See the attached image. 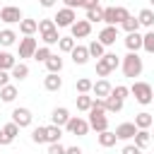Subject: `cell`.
<instances>
[{
	"mask_svg": "<svg viewBox=\"0 0 154 154\" xmlns=\"http://www.w3.org/2000/svg\"><path fill=\"white\" fill-rule=\"evenodd\" d=\"M70 55H72V63H75V65H87V60L91 58L87 46H75V51H72Z\"/></svg>",
	"mask_w": 154,
	"mask_h": 154,
	"instance_id": "15",
	"label": "cell"
},
{
	"mask_svg": "<svg viewBox=\"0 0 154 154\" xmlns=\"http://www.w3.org/2000/svg\"><path fill=\"white\" fill-rule=\"evenodd\" d=\"M51 55H53V53H51V46H38L36 53H34V60H36V63H46Z\"/></svg>",
	"mask_w": 154,
	"mask_h": 154,
	"instance_id": "35",
	"label": "cell"
},
{
	"mask_svg": "<svg viewBox=\"0 0 154 154\" xmlns=\"http://www.w3.org/2000/svg\"><path fill=\"white\" fill-rule=\"evenodd\" d=\"M137 19H140V26H147V29H154V10H149V7H144V10H140V14H137Z\"/></svg>",
	"mask_w": 154,
	"mask_h": 154,
	"instance_id": "20",
	"label": "cell"
},
{
	"mask_svg": "<svg viewBox=\"0 0 154 154\" xmlns=\"http://www.w3.org/2000/svg\"><path fill=\"white\" fill-rule=\"evenodd\" d=\"M63 2H65V7L75 10V7H82V2H84V0H63Z\"/></svg>",
	"mask_w": 154,
	"mask_h": 154,
	"instance_id": "50",
	"label": "cell"
},
{
	"mask_svg": "<svg viewBox=\"0 0 154 154\" xmlns=\"http://www.w3.org/2000/svg\"><path fill=\"white\" fill-rule=\"evenodd\" d=\"M65 154H84V152H82V149L75 144V147H67V152H65Z\"/></svg>",
	"mask_w": 154,
	"mask_h": 154,
	"instance_id": "51",
	"label": "cell"
},
{
	"mask_svg": "<svg viewBox=\"0 0 154 154\" xmlns=\"http://www.w3.org/2000/svg\"><path fill=\"white\" fill-rule=\"evenodd\" d=\"M120 67H123V75L125 77H140L142 75V70H144V63H142V58L137 55V53H128L123 60H120Z\"/></svg>",
	"mask_w": 154,
	"mask_h": 154,
	"instance_id": "1",
	"label": "cell"
},
{
	"mask_svg": "<svg viewBox=\"0 0 154 154\" xmlns=\"http://www.w3.org/2000/svg\"><path fill=\"white\" fill-rule=\"evenodd\" d=\"M0 10H2V5H0Z\"/></svg>",
	"mask_w": 154,
	"mask_h": 154,
	"instance_id": "54",
	"label": "cell"
},
{
	"mask_svg": "<svg viewBox=\"0 0 154 154\" xmlns=\"http://www.w3.org/2000/svg\"><path fill=\"white\" fill-rule=\"evenodd\" d=\"M96 140H99V144H101V147H106V149H108V147H113V144L118 142L116 132H111V130H103V132H99V135H96Z\"/></svg>",
	"mask_w": 154,
	"mask_h": 154,
	"instance_id": "22",
	"label": "cell"
},
{
	"mask_svg": "<svg viewBox=\"0 0 154 154\" xmlns=\"http://www.w3.org/2000/svg\"><path fill=\"white\" fill-rule=\"evenodd\" d=\"M128 17H130L128 7H116V26H118V24H123V22H125Z\"/></svg>",
	"mask_w": 154,
	"mask_h": 154,
	"instance_id": "44",
	"label": "cell"
},
{
	"mask_svg": "<svg viewBox=\"0 0 154 154\" xmlns=\"http://www.w3.org/2000/svg\"><path fill=\"white\" fill-rule=\"evenodd\" d=\"M130 94L135 96V101L137 103H142V106H147V103H152L154 101V89L147 84V82H135L132 87H130Z\"/></svg>",
	"mask_w": 154,
	"mask_h": 154,
	"instance_id": "2",
	"label": "cell"
},
{
	"mask_svg": "<svg viewBox=\"0 0 154 154\" xmlns=\"http://www.w3.org/2000/svg\"><path fill=\"white\" fill-rule=\"evenodd\" d=\"M75 46H77V43H75L72 36H60V41H58V51H60V53H72Z\"/></svg>",
	"mask_w": 154,
	"mask_h": 154,
	"instance_id": "28",
	"label": "cell"
},
{
	"mask_svg": "<svg viewBox=\"0 0 154 154\" xmlns=\"http://www.w3.org/2000/svg\"><path fill=\"white\" fill-rule=\"evenodd\" d=\"M53 22H55L58 29H63V26H72V24L77 22V14H75V10L63 7V10H58V14L53 17Z\"/></svg>",
	"mask_w": 154,
	"mask_h": 154,
	"instance_id": "6",
	"label": "cell"
},
{
	"mask_svg": "<svg viewBox=\"0 0 154 154\" xmlns=\"http://www.w3.org/2000/svg\"><path fill=\"white\" fill-rule=\"evenodd\" d=\"M60 137H63V128H58V125H46V144H55V142H60Z\"/></svg>",
	"mask_w": 154,
	"mask_h": 154,
	"instance_id": "17",
	"label": "cell"
},
{
	"mask_svg": "<svg viewBox=\"0 0 154 154\" xmlns=\"http://www.w3.org/2000/svg\"><path fill=\"white\" fill-rule=\"evenodd\" d=\"M149 2H152V5H154V0H149Z\"/></svg>",
	"mask_w": 154,
	"mask_h": 154,
	"instance_id": "53",
	"label": "cell"
},
{
	"mask_svg": "<svg viewBox=\"0 0 154 154\" xmlns=\"http://www.w3.org/2000/svg\"><path fill=\"white\" fill-rule=\"evenodd\" d=\"M19 31H22L24 36H34V34L38 31V22H36V19H26V17H24V19L19 22Z\"/></svg>",
	"mask_w": 154,
	"mask_h": 154,
	"instance_id": "18",
	"label": "cell"
},
{
	"mask_svg": "<svg viewBox=\"0 0 154 154\" xmlns=\"http://www.w3.org/2000/svg\"><path fill=\"white\" fill-rule=\"evenodd\" d=\"M31 120H34V116H31V111H29V108L17 106V108L12 111V123H14V125H19V128H29V125H31Z\"/></svg>",
	"mask_w": 154,
	"mask_h": 154,
	"instance_id": "7",
	"label": "cell"
},
{
	"mask_svg": "<svg viewBox=\"0 0 154 154\" xmlns=\"http://www.w3.org/2000/svg\"><path fill=\"white\" fill-rule=\"evenodd\" d=\"M51 29H58L53 19H38V31H41V34H46V31H51Z\"/></svg>",
	"mask_w": 154,
	"mask_h": 154,
	"instance_id": "45",
	"label": "cell"
},
{
	"mask_svg": "<svg viewBox=\"0 0 154 154\" xmlns=\"http://www.w3.org/2000/svg\"><path fill=\"white\" fill-rule=\"evenodd\" d=\"M120 154H142V149H140V147H135V144H125Z\"/></svg>",
	"mask_w": 154,
	"mask_h": 154,
	"instance_id": "48",
	"label": "cell"
},
{
	"mask_svg": "<svg viewBox=\"0 0 154 154\" xmlns=\"http://www.w3.org/2000/svg\"><path fill=\"white\" fill-rule=\"evenodd\" d=\"M116 38H118V26H103V29L99 31V43H101L103 48H106V46H113Z\"/></svg>",
	"mask_w": 154,
	"mask_h": 154,
	"instance_id": "11",
	"label": "cell"
},
{
	"mask_svg": "<svg viewBox=\"0 0 154 154\" xmlns=\"http://www.w3.org/2000/svg\"><path fill=\"white\" fill-rule=\"evenodd\" d=\"M43 38V46H55L58 41H60V34H58V29H51V31H46V34H41Z\"/></svg>",
	"mask_w": 154,
	"mask_h": 154,
	"instance_id": "34",
	"label": "cell"
},
{
	"mask_svg": "<svg viewBox=\"0 0 154 154\" xmlns=\"http://www.w3.org/2000/svg\"><path fill=\"white\" fill-rule=\"evenodd\" d=\"M65 130L70 132V135H77V137H84L91 128H89V120H84L82 116H72L70 118V123L65 125Z\"/></svg>",
	"mask_w": 154,
	"mask_h": 154,
	"instance_id": "3",
	"label": "cell"
},
{
	"mask_svg": "<svg viewBox=\"0 0 154 154\" xmlns=\"http://www.w3.org/2000/svg\"><path fill=\"white\" fill-rule=\"evenodd\" d=\"M91 87H94V82H91L89 77H79V79H77V84H75L77 94H89V91H91Z\"/></svg>",
	"mask_w": 154,
	"mask_h": 154,
	"instance_id": "31",
	"label": "cell"
},
{
	"mask_svg": "<svg viewBox=\"0 0 154 154\" xmlns=\"http://www.w3.org/2000/svg\"><path fill=\"white\" fill-rule=\"evenodd\" d=\"M41 2V7H53L55 5V0H38Z\"/></svg>",
	"mask_w": 154,
	"mask_h": 154,
	"instance_id": "52",
	"label": "cell"
},
{
	"mask_svg": "<svg viewBox=\"0 0 154 154\" xmlns=\"http://www.w3.org/2000/svg\"><path fill=\"white\" fill-rule=\"evenodd\" d=\"M0 31H2V29H0Z\"/></svg>",
	"mask_w": 154,
	"mask_h": 154,
	"instance_id": "55",
	"label": "cell"
},
{
	"mask_svg": "<svg viewBox=\"0 0 154 154\" xmlns=\"http://www.w3.org/2000/svg\"><path fill=\"white\" fill-rule=\"evenodd\" d=\"M14 41H17V34H14L12 29H2V31H0V46L7 48V46H12Z\"/></svg>",
	"mask_w": 154,
	"mask_h": 154,
	"instance_id": "32",
	"label": "cell"
},
{
	"mask_svg": "<svg viewBox=\"0 0 154 154\" xmlns=\"http://www.w3.org/2000/svg\"><path fill=\"white\" fill-rule=\"evenodd\" d=\"M36 48H38V41H36L34 36H24V38H19V58H34Z\"/></svg>",
	"mask_w": 154,
	"mask_h": 154,
	"instance_id": "8",
	"label": "cell"
},
{
	"mask_svg": "<svg viewBox=\"0 0 154 154\" xmlns=\"http://www.w3.org/2000/svg\"><path fill=\"white\" fill-rule=\"evenodd\" d=\"M96 75H99V77H101V79H103V77H108V75H111V67H108V65H106V63H103V58H101V60H96Z\"/></svg>",
	"mask_w": 154,
	"mask_h": 154,
	"instance_id": "42",
	"label": "cell"
},
{
	"mask_svg": "<svg viewBox=\"0 0 154 154\" xmlns=\"http://www.w3.org/2000/svg\"><path fill=\"white\" fill-rule=\"evenodd\" d=\"M120 26L125 29V34H132V31H140V19L130 14V17H128V19H125V22H123Z\"/></svg>",
	"mask_w": 154,
	"mask_h": 154,
	"instance_id": "33",
	"label": "cell"
},
{
	"mask_svg": "<svg viewBox=\"0 0 154 154\" xmlns=\"http://www.w3.org/2000/svg\"><path fill=\"white\" fill-rule=\"evenodd\" d=\"M123 103H125V101H120V99H116V96L111 94V96L106 99V113H120V111H123Z\"/></svg>",
	"mask_w": 154,
	"mask_h": 154,
	"instance_id": "29",
	"label": "cell"
},
{
	"mask_svg": "<svg viewBox=\"0 0 154 154\" xmlns=\"http://www.w3.org/2000/svg\"><path fill=\"white\" fill-rule=\"evenodd\" d=\"M132 140H135V147L147 149V147H149V142H152V135H149V130H137V135H135Z\"/></svg>",
	"mask_w": 154,
	"mask_h": 154,
	"instance_id": "24",
	"label": "cell"
},
{
	"mask_svg": "<svg viewBox=\"0 0 154 154\" xmlns=\"http://www.w3.org/2000/svg\"><path fill=\"white\" fill-rule=\"evenodd\" d=\"M103 63L111 67V72H113L116 67H120V58H118L116 53H106V55H103Z\"/></svg>",
	"mask_w": 154,
	"mask_h": 154,
	"instance_id": "40",
	"label": "cell"
},
{
	"mask_svg": "<svg viewBox=\"0 0 154 154\" xmlns=\"http://www.w3.org/2000/svg\"><path fill=\"white\" fill-rule=\"evenodd\" d=\"M152 103H154V101H152Z\"/></svg>",
	"mask_w": 154,
	"mask_h": 154,
	"instance_id": "56",
	"label": "cell"
},
{
	"mask_svg": "<svg viewBox=\"0 0 154 154\" xmlns=\"http://www.w3.org/2000/svg\"><path fill=\"white\" fill-rule=\"evenodd\" d=\"M89 128L91 130H96V135L99 132H103V130H108V116H106V111H89Z\"/></svg>",
	"mask_w": 154,
	"mask_h": 154,
	"instance_id": "5",
	"label": "cell"
},
{
	"mask_svg": "<svg viewBox=\"0 0 154 154\" xmlns=\"http://www.w3.org/2000/svg\"><path fill=\"white\" fill-rule=\"evenodd\" d=\"M103 24L116 26V7H103Z\"/></svg>",
	"mask_w": 154,
	"mask_h": 154,
	"instance_id": "38",
	"label": "cell"
},
{
	"mask_svg": "<svg viewBox=\"0 0 154 154\" xmlns=\"http://www.w3.org/2000/svg\"><path fill=\"white\" fill-rule=\"evenodd\" d=\"M60 87H63V79H60L58 75L48 72V75L43 77V89H46V91H60Z\"/></svg>",
	"mask_w": 154,
	"mask_h": 154,
	"instance_id": "16",
	"label": "cell"
},
{
	"mask_svg": "<svg viewBox=\"0 0 154 154\" xmlns=\"http://www.w3.org/2000/svg\"><path fill=\"white\" fill-rule=\"evenodd\" d=\"M17 94H19V91H17V87H14V84H7V87H2V89H0V99H2L5 103H12V101L17 99Z\"/></svg>",
	"mask_w": 154,
	"mask_h": 154,
	"instance_id": "26",
	"label": "cell"
},
{
	"mask_svg": "<svg viewBox=\"0 0 154 154\" xmlns=\"http://www.w3.org/2000/svg\"><path fill=\"white\" fill-rule=\"evenodd\" d=\"M116 99H120V101H125L128 99V94H130V87H125V84H118V87H113V91H111Z\"/></svg>",
	"mask_w": 154,
	"mask_h": 154,
	"instance_id": "41",
	"label": "cell"
},
{
	"mask_svg": "<svg viewBox=\"0 0 154 154\" xmlns=\"http://www.w3.org/2000/svg\"><path fill=\"white\" fill-rule=\"evenodd\" d=\"M113 132H116L118 140H132V137L137 135V125H135V123H120Z\"/></svg>",
	"mask_w": 154,
	"mask_h": 154,
	"instance_id": "13",
	"label": "cell"
},
{
	"mask_svg": "<svg viewBox=\"0 0 154 154\" xmlns=\"http://www.w3.org/2000/svg\"><path fill=\"white\" fill-rule=\"evenodd\" d=\"M10 75H12V79H19V82H22V79L29 77V65H26V63H17V65L10 70Z\"/></svg>",
	"mask_w": 154,
	"mask_h": 154,
	"instance_id": "23",
	"label": "cell"
},
{
	"mask_svg": "<svg viewBox=\"0 0 154 154\" xmlns=\"http://www.w3.org/2000/svg\"><path fill=\"white\" fill-rule=\"evenodd\" d=\"M19 130H22V128H19V125H14V123H7V125L2 128V132H5L10 140H14V137L19 135Z\"/></svg>",
	"mask_w": 154,
	"mask_h": 154,
	"instance_id": "43",
	"label": "cell"
},
{
	"mask_svg": "<svg viewBox=\"0 0 154 154\" xmlns=\"http://www.w3.org/2000/svg\"><path fill=\"white\" fill-rule=\"evenodd\" d=\"M24 19V14H22V10L17 7V5H2V10H0V22H5V24H19Z\"/></svg>",
	"mask_w": 154,
	"mask_h": 154,
	"instance_id": "4",
	"label": "cell"
},
{
	"mask_svg": "<svg viewBox=\"0 0 154 154\" xmlns=\"http://www.w3.org/2000/svg\"><path fill=\"white\" fill-rule=\"evenodd\" d=\"M125 48H128L130 53H137V51L142 48V34H140V31L128 34V36H125Z\"/></svg>",
	"mask_w": 154,
	"mask_h": 154,
	"instance_id": "14",
	"label": "cell"
},
{
	"mask_svg": "<svg viewBox=\"0 0 154 154\" xmlns=\"http://www.w3.org/2000/svg\"><path fill=\"white\" fill-rule=\"evenodd\" d=\"M91 34V24L87 22V19H77L72 26H70V36L72 38H87Z\"/></svg>",
	"mask_w": 154,
	"mask_h": 154,
	"instance_id": "9",
	"label": "cell"
},
{
	"mask_svg": "<svg viewBox=\"0 0 154 154\" xmlns=\"http://www.w3.org/2000/svg\"><path fill=\"white\" fill-rule=\"evenodd\" d=\"M75 103H77V111L89 113V111H91V103H94V96H89V94H77Z\"/></svg>",
	"mask_w": 154,
	"mask_h": 154,
	"instance_id": "21",
	"label": "cell"
},
{
	"mask_svg": "<svg viewBox=\"0 0 154 154\" xmlns=\"http://www.w3.org/2000/svg\"><path fill=\"white\" fill-rule=\"evenodd\" d=\"M17 65V60H14V55L12 53H7V51H0V70H12Z\"/></svg>",
	"mask_w": 154,
	"mask_h": 154,
	"instance_id": "27",
	"label": "cell"
},
{
	"mask_svg": "<svg viewBox=\"0 0 154 154\" xmlns=\"http://www.w3.org/2000/svg\"><path fill=\"white\" fill-rule=\"evenodd\" d=\"M87 22L94 24V22H103V10H87Z\"/></svg>",
	"mask_w": 154,
	"mask_h": 154,
	"instance_id": "39",
	"label": "cell"
},
{
	"mask_svg": "<svg viewBox=\"0 0 154 154\" xmlns=\"http://www.w3.org/2000/svg\"><path fill=\"white\" fill-rule=\"evenodd\" d=\"M82 7H84V10H99V0H84Z\"/></svg>",
	"mask_w": 154,
	"mask_h": 154,
	"instance_id": "49",
	"label": "cell"
},
{
	"mask_svg": "<svg viewBox=\"0 0 154 154\" xmlns=\"http://www.w3.org/2000/svg\"><path fill=\"white\" fill-rule=\"evenodd\" d=\"M46 70L53 72V75H60V70H63V58H60V55H51V58L46 60Z\"/></svg>",
	"mask_w": 154,
	"mask_h": 154,
	"instance_id": "25",
	"label": "cell"
},
{
	"mask_svg": "<svg viewBox=\"0 0 154 154\" xmlns=\"http://www.w3.org/2000/svg\"><path fill=\"white\" fill-rule=\"evenodd\" d=\"M70 111L67 108H63V106H58V108H53V113H51V123L53 125H58V128H65L67 123H70Z\"/></svg>",
	"mask_w": 154,
	"mask_h": 154,
	"instance_id": "12",
	"label": "cell"
},
{
	"mask_svg": "<svg viewBox=\"0 0 154 154\" xmlns=\"http://www.w3.org/2000/svg\"><path fill=\"white\" fill-rule=\"evenodd\" d=\"M87 48H89V55H91V58H96V60H101V58L106 55V48H103L99 41H91Z\"/></svg>",
	"mask_w": 154,
	"mask_h": 154,
	"instance_id": "30",
	"label": "cell"
},
{
	"mask_svg": "<svg viewBox=\"0 0 154 154\" xmlns=\"http://www.w3.org/2000/svg\"><path fill=\"white\" fill-rule=\"evenodd\" d=\"M10 79H12V75H10L7 70H0V89H2V87H7V84H10Z\"/></svg>",
	"mask_w": 154,
	"mask_h": 154,
	"instance_id": "47",
	"label": "cell"
},
{
	"mask_svg": "<svg viewBox=\"0 0 154 154\" xmlns=\"http://www.w3.org/2000/svg\"><path fill=\"white\" fill-rule=\"evenodd\" d=\"M152 123H154V118H152V113H147V111H142V113L135 116V125H137V130H149Z\"/></svg>",
	"mask_w": 154,
	"mask_h": 154,
	"instance_id": "19",
	"label": "cell"
},
{
	"mask_svg": "<svg viewBox=\"0 0 154 154\" xmlns=\"http://www.w3.org/2000/svg\"><path fill=\"white\" fill-rule=\"evenodd\" d=\"M142 48L147 53H154V29H149L144 36H142Z\"/></svg>",
	"mask_w": 154,
	"mask_h": 154,
	"instance_id": "37",
	"label": "cell"
},
{
	"mask_svg": "<svg viewBox=\"0 0 154 154\" xmlns=\"http://www.w3.org/2000/svg\"><path fill=\"white\" fill-rule=\"evenodd\" d=\"M67 152V147H63L60 142H55V144H48V154H65Z\"/></svg>",
	"mask_w": 154,
	"mask_h": 154,
	"instance_id": "46",
	"label": "cell"
},
{
	"mask_svg": "<svg viewBox=\"0 0 154 154\" xmlns=\"http://www.w3.org/2000/svg\"><path fill=\"white\" fill-rule=\"evenodd\" d=\"M31 142L36 144H46V125H38L31 130Z\"/></svg>",
	"mask_w": 154,
	"mask_h": 154,
	"instance_id": "36",
	"label": "cell"
},
{
	"mask_svg": "<svg viewBox=\"0 0 154 154\" xmlns=\"http://www.w3.org/2000/svg\"><path fill=\"white\" fill-rule=\"evenodd\" d=\"M111 91H113V87H111V82L103 77V79H99V82H94V87H91V94H94V99H108L111 96Z\"/></svg>",
	"mask_w": 154,
	"mask_h": 154,
	"instance_id": "10",
	"label": "cell"
}]
</instances>
